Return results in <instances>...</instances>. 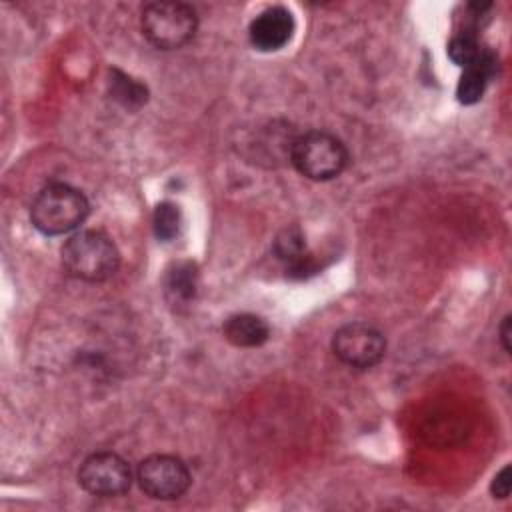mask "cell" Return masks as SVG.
I'll use <instances>...</instances> for the list:
<instances>
[{"mask_svg": "<svg viewBox=\"0 0 512 512\" xmlns=\"http://www.w3.org/2000/svg\"><path fill=\"white\" fill-rule=\"evenodd\" d=\"M78 482L92 496L114 498L130 490L132 470L116 452H94L80 464Z\"/></svg>", "mask_w": 512, "mask_h": 512, "instance_id": "52a82bcc", "label": "cell"}, {"mask_svg": "<svg viewBox=\"0 0 512 512\" xmlns=\"http://www.w3.org/2000/svg\"><path fill=\"white\" fill-rule=\"evenodd\" d=\"M120 254L114 242L98 230H82L62 246L64 270L84 282H104L118 270Z\"/></svg>", "mask_w": 512, "mask_h": 512, "instance_id": "7a4b0ae2", "label": "cell"}, {"mask_svg": "<svg viewBox=\"0 0 512 512\" xmlns=\"http://www.w3.org/2000/svg\"><path fill=\"white\" fill-rule=\"evenodd\" d=\"M140 490L154 500H176L190 488L186 464L170 454H152L136 468Z\"/></svg>", "mask_w": 512, "mask_h": 512, "instance_id": "8992f818", "label": "cell"}, {"mask_svg": "<svg viewBox=\"0 0 512 512\" xmlns=\"http://www.w3.org/2000/svg\"><path fill=\"white\" fill-rule=\"evenodd\" d=\"M272 250H274L276 258L286 264V270L290 274L304 276L306 272L314 270V262H312V256H310V252L306 248L304 234L296 226L284 228L276 236Z\"/></svg>", "mask_w": 512, "mask_h": 512, "instance_id": "8fae6325", "label": "cell"}, {"mask_svg": "<svg viewBox=\"0 0 512 512\" xmlns=\"http://www.w3.org/2000/svg\"><path fill=\"white\" fill-rule=\"evenodd\" d=\"M510 466H504L492 480L490 484V492L494 498H508L510 496Z\"/></svg>", "mask_w": 512, "mask_h": 512, "instance_id": "2e32d148", "label": "cell"}, {"mask_svg": "<svg viewBox=\"0 0 512 512\" xmlns=\"http://www.w3.org/2000/svg\"><path fill=\"white\" fill-rule=\"evenodd\" d=\"M108 92L110 96L126 110H138L146 104L148 100V90L144 84L138 80L130 78L128 74L120 72L118 68L110 70V80H108Z\"/></svg>", "mask_w": 512, "mask_h": 512, "instance_id": "4fadbf2b", "label": "cell"}, {"mask_svg": "<svg viewBox=\"0 0 512 512\" xmlns=\"http://www.w3.org/2000/svg\"><path fill=\"white\" fill-rule=\"evenodd\" d=\"M88 198L74 186L52 182L44 186L30 208V220L46 236H60L76 230L88 216Z\"/></svg>", "mask_w": 512, "mask_h": 512, "instance_id": "6da1fadb", "label": "cell"}, {"mask_svg": "<svg viewBox=\"0 0 512 512\" xmlns=\"http://www.w3.org/2000/svg\"><path fill=\"white\" fill-rule=\"evenodd\" d=\"M496 54L490 48H482L478 52V56L474 58V62H470L456 86V98L460 104H476L482 96L484 90L488 86V82L494 78L496 74Z\"/></svg>", "mask_w": 512, "mask_h": 512, "instance_id": "9c48e42d", "label": "cell"}, {"mask_svg": "<svg viewBox=\"0 0 512 512\" xmlns=\"http://www.w3.org/2000/svg\"><path fill=\"white\" fill-rule=\"evenodd\" d=\"M162 290L166 302L180 310L186 308L194 302L196 292H198V270L194 262L188 260H178L172 262L166 268L164 280H162Z\"/></svg>", "mask_w": 512, "mask_h": 512, "instance_id": "30bf717a", "label": "cell"}, {"mask_svg": "<svg viewBox=\"0 0 512 512\" xmlns=\"http://www.w3.org/2000/svg\"><path fill=\"white\" fill-rule=\"evenodd\" d=\"M196 10L184 2H150L142 10V34L160 50H176L196 34Z\"/></svg>", "mask_w": 512, "mask_h": 512, "instance_id": "277c9868", "label": "cell"}, {"mask_svg": "<svg viewBox=\"0 0 512 512\" xmlns=\"http://www.w3.org/2000/svg\"><path fill=\"white\" fill-rule=\"evenodd\" d=\"M294 32V18L284 6L262 10L248 28L250 44L260 52H274L288 44Z\"/></svg>", "mask_w": 512, "mask_h": 512, "instance_id": "ba28073f", "label": "cell"}, {"mask_svg": "<svg viewBox=\"0 0 512 512\" xmlns=\"http://www.w3.org/2000/svg\"><path fill=\"white\" fill-rule=\"evenodd\" d=\"M332 350L342 364L368 370L384 358L386 340L384 334L368 322H348L334 332Z\"/></svg>", "mask_w": 512, "mask_h": 512, "instance_id": "5b68a950", "label": "cell"}, {"mask_svg": "<svg viewBox=\"0 0 512 512\" xmlns=\"http://www.w3.org/2000/svg\"><path fill=\"white\" fill-rule=\"evenodd\" d=\"M288 158L302 176L316 182L340 176L350 160L342 140L324 130H308L294 136Z\"/></svg>", "mask_w": 512, "mask_h": 512, "instance_id": "3957f363", "label": "cell"}, {"mask_svg": "<svg viewBox=\"0 0 512 512\" xmlns=\"http://www.w3.org/2000/svg\"><path fill=\"white\" fill-rule=\"evenodd\" d=\"M480 44H478V36L474 30L470 28H462L460 32H456L452 36V40L448 42V58L456 64L466 68L470 62H474V58L480 52Z\"/></svg>", "mask_w": 512, "mask_h": 512, "instance_id": "9a60e30c", "label": "cell"}, {"mask_svg": "<svg viewBox=\"0 0 512 512\" xmlns=\"http://www.w3.org/2000/svg\"><path fill=\"white\" fill-rule=\"evenodd\" d=\"M500 338H502V346L508 352L510 350V316L504 318L502 326H500Z\"/></svg>", "mask_w": 512, "mask_h": 512, "instance_id": "e0dca14e", "label": "cell"}, {"mask_svg": "<svg viewBox=\"0 0 512 512\" xmlns=\"http://www.w3.org/2000/svg\"><path fill=\"white\" fill-rule=\"evenodd\" d=\"M180 226H182V214L174 202L164 200L154 208L152 228H154V234L158 240L168 242V240L176 238L180 232Z\"/></svg>", "mask_w": 512, "mask_h": 512, "instance_id": "5bb4252c", "label": "cell"}, {"mask_svg": "<svg viewBox=\"0 0 512 512\" xmlns=\"http://www.w3.org/2000/svg\"><path fill=\"white\" fill-rule=\"evenodd\" d=\"M224 338L238 348H256L262 346L268 336V324L256 314H234L222 326Z\"/></svg>", "mask_w": 512, "mask_h": 512, "instance_id": "7c38bea8", "label": "cell"}]
</instances>
